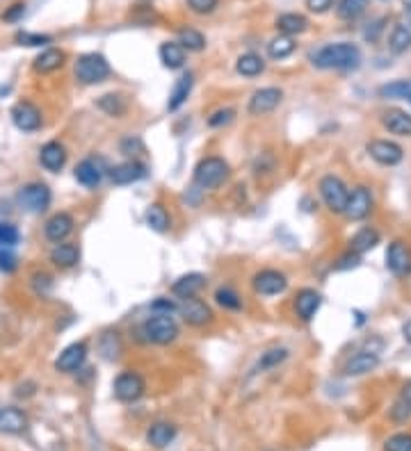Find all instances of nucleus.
<instances>
[{
    "instance_id": "30",
    "label": "nucleus",
    "mask_w": 411,
    "mask_h": 451,
    "mask_svg": "<svg viewBox=\"0 0 411 451\" xmlns=\"http://www.w3.org/2000/svg\"><path fill=\"white\" fill-rule=\"evenodd\" d=\"M388 48L395 55L407 53L411 48V18L400 21V23L393 26L391 35H388Z\"/></svg>"
},
{
    "instance_id": "49",
    "label": "nucleus",
    "mask_w": 411,
    "mask_h": 451,
    "mask_svg": "<svg viewBox=\"0 0 411 451\" xmlns=\"http://www.w3.org/2000/svg\"><path fill=\"white\" fill-rule=\"evenodd\" d=\"M411 415V406L400 397L395 403H393V408H391V420H395V422H405L407 417Z\"/></svg>"
},
{
    "instance_id": "47",
    "label": "nucleus",
    "mask_w": 411,
    "mask_h": 451,
    "mask_svg": "<svg viewBox=\"0 0 411 451\" xmlns=\"http://www.w3.org/2000/svg\"><path fill=\"white\" fill-rule=\"evenodd\" d=\"M218 3L220 0H188V7L194 14H210V12H215Z\"/></svg>"
},
{
    "instance_id": "3",
    "label": "nucleus",
    "mask_w": 411,
    "mask_h": 451,
    "mask_svg": "<svg viewBox=\"0 0 411 451\" xmlns=\"http://www.w3.org/2000/svg\"><path fill=\"white\" fill-rule=\"evenodd\" d=\"M142 333L146 335V342L165 347V344H171L178 337V324L174 322V317L171 315L156 313L154 317H149L144 322Z\"/></svg>"
},
{
    "instance_id": "48",
    "label": "nucleus",
    "mask_w": 411,
    "mask_h": 451,
    "mask_svg": "<svg viewBox=\"0 0 411 451\" xmlns=\"http://www.w3.org/2000/svg\"><path fill=\"white\" fill-rule=\"evenodd\" d=\"M16 267H18V260H16V256L9 249H5V251H0V271L3 273H12V271H16Z\"/></svg>"
},
{
    "instance_id": "56",
    "label": "nucleus",
    "mask_w": 411,
    "mask_h": 451,
    "mask_svg": "<svg viewBox=\"0 0 411 451\" xmlns=\"http://www.w3.org/2000/svg\"><path fill=\"white\" fill-rule=\"evenodd\" d=\"M402 337H405L407 342L411 344V319H409V322H405V324H402Z\"/></svg>"
},
{
    "instance_id": "59",
    "label": "nucleus",
    "mask_w": 411,
    "mask_h": 451,
    "mask_svg": "<svg viewBox=\"0 0 411 451\" xmlns=\"http://www.w3.org/2000/svg\"><path fill=\"white\" fill-rule=\"evenodd\" d=\"M409 103H411V98H409Z\"/></svg>"
},
{
    "instance_id": "43",
    "label": "nucleus",
    "mask_w": 411,
    "mask_h": 451,
    "mask_svg": "<svg viewBox=\"0 0 411 451\" xmlns=\"http://www.w3.org/2000/svg\"><path fill=\"white\" fill-rule=\"evenodd\" d=\"M384 451H411V433H395L384 442Z\"/></svg>"
},
{
    "instance_id": "40",
    "label": "nucleus",
    "mask_w": 411,
    "mask_h": 451,
    "mask_svg": "<svg viewBox=\"0 0 411 451\" xmlns=\"http://www.w3.org/2000/svg\"><path fill=\"white\" fill-rule=\"evenodd\" d=\"M99 351L103 354V358L112 360L117 358L119 354H122V337H119V333H103L101 335V342H99Z\"/></svg>"
},
{
    "instance_id": "50",
    "label": "nucleus",
    "mask_w": 411,
    "mask_h": 451,
    "mask_svg": "<svg viewBox=\"0 0 411 451\" xmlns=\"http://www.w3.org/2000/svg\"><path fill=\"white\" fill-rule=\"evenodd\" d=\"M333 3H336V0H306V7L313 14H324L333 7Z\"/></svg>"
},
{
    "instance_id": "11",
    "label": "nucleus",
    "mask_w": 411,
    "mask_h": 451,
    "mask_svg": "<svg viewBox=\"0 0 411 451\" xmlns=\"http://www.w3.org/2000/svg\"><path fill=\"white\" fill-rule=\"evenodd\" d=\"M281 101H284V92H281L279 87H263V89H256L252 94L247 109H250V114L254 116H263V114L274 112L281 105Z\"/></svg>"
},
{
    "instance_id": "39",
    "label": "nucleus",
    "mask_w": 411,
    "mask_h": 451,
    "mask_svg": "<svg viewBox=\"0 0 411 451\" xmlns=\"http://www.w3.org/2000/svg\"><path fill=\"white\" fill-rule=\"evenodd\" d=\"M380 96L382 98H405L409 101L411 98V80H395L380 87Z\"/></svg>"
},
{
    "instance_id": "17",
    "label": "nucleus",
    "mask_w": 411,
    "mask_h": 451,
    "mask_svg": "<svg viewBox=\"0 0 411 451\" xmlns=\"http://www.w3.org/2000/svg\"><path fill=\"white\" fill-rule=\"evenodd\" d=\"M377 365H380V356L377 354H373V351H356L343 365V374L345 376H363V374H370Z\"/></svg>"
},
{
    "instance_id": "21",
    "label": "nucleus",
    "mask_w": 411,
    "mask_h": 451,
    "mask_svg": "<svg viewBox=\"0 0 411 451\" xmlns=\"http://www.w3.org/2000/svg\"><path fill=\"white\" fill-rule=\"evenodd\" d=\"M39 162L46 171L58 173L62 171L64 164H67V148H64L60 141H48V144H44L39 151Z\"/></svg>"
},
{
    "instance_id": "33",
    "label": "nucleus",
    "mask_w": 411,
    "mask_h": 451,
    "mask_svg": "<svg viewBox=\"0 0 411 451\" xmlns=\"http://www.w3.org/2000/svg\"><path fill=\"white\" fill-rule=\"evenodd\" d=\"M277 28H279L281 35L293 37V35H301V32L309 28V21H306V16H301V14L288 12V14H281L277 18Z\"/></svg>"
},
{
    "instance_id": "51",
    "label": "nucleus",
    "mask_w": 411,
    "mask_h": 451,
    "mask_svg": "<svg viewBox=\"0 0 411 451\" xmlns=\"http://www.w3.org/2000/svg\"><path fill=\"white\" fill-rule=\"evenodd\" d=\"M384 23H386V18H377L375 23H370V28H365L363 37H365L368 41H377V39H380L382 32H384Z\"/></svg>"
},
{
    "instance_id": "14",
    "label": "nucleus",
    "mask_w": 411,
    "mask_h": 451,
    "mask_svg": "<svg viewBox=\"0 0 411 451\" xmlns=\"http://www.w3.org/2000/svg\"><path fill=\"white\" fill-rule=\"evenodd\" d=\"M85 360H87V344L73 342L62 349V354L55 360V369L62 374H73L85 365Z\"/></svg>"
},
{
    "instance_id": "4",
    "label": "nucleus",
    "mask_w": 411,
    "mask_h": 451,
    "mask_svg": "<svg viewBox=\"0 0 411 451\" xmlns=\"http://www.w3.org/2000/svg\"><path fill=\"white\" fill-rule=\"evenodd\" d=\"M112 73L110 64L99 53H85L75 62V78L82 85H99Z\"/></svg>"
},
{
    "instance_id": "44",
    "label": "nucleus",
    "mask_w": 411,
    "mask_h": 451,
    "mask_svg": "<svg viewBox=\"0 0 411 451\" xmlns=\"http://www.w3.org/2000/svg\"><path fill=\"white\" fill-rule=\"evenodd\" d=\"M16 41L21 43V46H46V43H50V37L48 35H39V32H16Z\"/></svg>"
},
{
    "instance_id": "9",
    "label": "nucleus",
    "mask_w": 411,
    "mask_h": 451,
    "mask_svg": "<svg viewBox=\"0 0 411 451\" xmlns=\"http://www.w3.org/2000/svg\"><path fill=\"white\" fill-rule=\"evenodd\" d=\"M373 192L368 190L365 185H356L354 190L350 192V199H348V207H345V217L350 219V222H363V219L373 212Z\"/></svg>"
},
{
    "instance_id": "8",
    "label": "nucleus",
    "mask_w": 411,
    "mask_h": 451,
    "mask_svg": "<svg viewBox=\"0 0 411 451\" xmlns=\"http://www.w3.org/2000/svg\"><path fill=\"white\" fill-rule=\"evenodd\" d=\"M368 156H370L377 164H382V167H395V164L402 162L405 158V151L400 144L391 139H373L368 141Z\"/></svg>"
},
{
    "instance_id": "28",
    "label": "nucleus",
    "mask_w": 411,
    "mask_h": 451,
    "mask_svg": "<svg viewBox=\"0 0 411 451\" xmlns=\"http://www.w3.org/2000/svg\"><path fill=\"white\" fill-rule=\"evenodd\" d=\"M158 55H160V62H162V67H165V69L176 71V69L183 67V64H186V48H183L178 41H165L160 46Z\"/></svg>"
},
{
    "instance_id": "26",
    "label": "nucleus",
    "mask_w": 411,
    "mask_h": 451,
    "mask_svg": "<svg viewBox=\"0 0 411 451\" xmlns=\"http://www.w3.org/2000/svg\"><path fill=\"white\" fill-rule=\"evenodd\" d=\"M174 438H176V426L169 422H156L146 431V442L156 449H165L167 445L174 442Z\"/></svg>"
},
{
    "instance_id": "58",
    "label": "nucleus",
    "mask_w": 411,
    "mask_h": 451,
    "mask_svg": "<svg viewBox=\"0 0 411 451\" xmlns=\"http://www.w3.org/2000/svg\"><path fill=\"white\" fill-rule=\"evenodd\" d=\"M0 249H3V244H0Z\"/></svg>"
},
{
    "instance_id": "55",
    "label": "nucleus",
    "mask_w": 411,
    "mask_h": 451,
    "mask_svg": "<svg viewBox=\"0 0 411 451\" xmlns=\"http://www.w3.org/2000/svg\"><path fill=\"white\" fill-rule=\"evenodd\" d=\"M400 397H402V399L411 406V381L405 383V388H402V392H400Z\"/></svg>"
},
{
    "instance_id": "34",
    "label": "nucleus",
    "mask_w": 411,
    "mask_h": 451,
    "mask_svg": "<svg viewBox=\"0 0 411 451\" xmlns=\"http://www.w3.org/2000/svg\"><path fill=\"white\" fill-rule=\"evenodd\" d=\"M144 219H146L149 228L156 230V233H167L169 226H171V219H169L167 210H165V207H162L160 203H151V205L146 207Z\"/></svg>"
},
{
    "instance_id": "15",
    "label": "nucleus",
    "mask_w": 411,
    "mask_h": 451,
    "mask_svg": "<svg viewBox=\"0 0 411 451\" xmlns=\"http://www.w3.org/2000/svg\"><path fill=\"white\" fill-rule=\"evenodd\" d=\"M12 121L18 130H23V133H35V130L41 128V112L37 105L21 101L12 107Z\"/></svg>"
},
{
    "instance_id": "24",
    "label": "nucleus",
    "mask_w": 411,
    "mask_h": 451,
    "mask_svg": "<svg viewBox=\"0 0 411 451\" xmlns=\"http://www.w3.org/2000/svg\"><path fill=\"white\" fill-rule=\"evenodd\" d=\"M206 288V276L203 273H186V276H181L174 285H171V292L181 299H192V296H197L201 290Z\"/></svg>"
},
{
    "instance_id": "22",
    "label": "nucleus",
    "mask_w": 411,
    "mask_h": 451,
    "mask_svg": "<svg viewBox=\"0 0 411 451\" xmlns=\"http://www.w3.org/2000/svg\"><path fill=\"white\" fill-rule=\"evenodd\" d=\"M382 126L388 130L391 135L397 137H411V114H407L405 109H386L382 114Z\"/></svg>"
},
{
    "instance_id": "41",
    "label": "nucleus",
    "mask_w": 411,
    "mask_h": 451,
    "mask_svg": "<svg viewBox=\"0 0 411 451\" xmlns=\"http://www.w3.org/2000/svg\"><path fill=\"white\" fill-rule=\"evenodd\" d=\"M286 358H288V349H269V351H265V354L261 356V360H258L256 369H261V371H265V369H274V367H279Z\"/></svg>"
},
{
    "instance_id": "23",
    "label": "nucleus",
    "mask_w": 411,
    "mask_h": 451,
    "mask_svg": "<svg viewBox=\"0 0 411 451\" xmlns=\"http://www.w3.org/2000/svg\"><path fill=\"white\" fill-rule=\"evenodd\" d=\"M26 428H28V417L23 411L12 408V406L0 411V433L18 435V433H23Z\"/></svg>"
},
{
    "instance_id": "54",
    "label": "nucleus",
    "mask_w": 411,
    "mask_h": 451,
    "mask_svg": "<svg viewBox=\"0 0 411 451\" xmlns=\"http://www.w3.org/2000/svg\"><path fill=\"white\" fill-rule=\"evenodd\" d=\"M176 308H178V305H176L174 301H167V299H162V296H160V299H158V301H154V305H151V310L169 315V313H174Z\"/></svg>"
},
{
    "instance_id": "7",
    "label": "nucleus",
    "mask_w": 411,
    "mask_h": 451,
    "mask_svg": "<svg viewBox=\"0 0 411 451\" xmlns=\"http://www.w3.org/2000/svg\"><path fill=\"white\" fill-rule=\"evenodd\" d=\"M112 390H114V397L124 403H133L144 394L146 385L144 379L139 376L137 371H122L112 383Z\"/></svg>"
},
{
    "instance_id": "12",
    "label": "nucleus",
    "mask_w": 411,
    "mask_h": 451,
    "mask_svg": "<svg viewBox=\"0 0 411 451\" xmlns=\"http://www.w3.org/2000/svg\"><path fill=\"white\" fill-rule=\"evenodd\" d=\"M254 292L261 294V296H277V294H284L286 288H288V278L284 276L281 271L277 269H263L258 271L254 281Z\"/></svg>"
},
{
    "instance_id": "53",
    "label": "nucleus",
    "mask_w": 411,
    "mask_h": 451,
    "mask_svg": "<svg viewBox=\"0 0 411 451\" xmlns=\"http://www.w3.org/2000/svg\"><path fill=\"white\" fill-rule=\"evenodd\" d=\"M361 262V256L359 253H354V251H350L348 256H343L341 260H338V265H336V269H350V267H356Z\"/></svg>"
},
{
    "instance_id": "25",
    "label": "nucleus",
    "mask_w": 411,
    "mask_h": 451,
    "mask_svg": "<svg viewBox=\"0 0 411 451\" xmlns=\"http://www.w3.org/2000/svg\"><path fill=\"white\" fill-rule=\"evenodd\" d=\"M192 87H194V75L192 73H183L181 78L176 80L174 89L169 94V101H167V109L169 112H176L183 105H186L188 96L192 94Z\"/></svg>"
},
{
    "instance_id": "38",
    "label": "nucleus",
    "mask_w": 411,
    "mask_h": 451,
    "mask_svg": "<svg viewBox=\"0 0 411 451\" xmlns=\"http://www.w3.org/2000/svg\"><path fill=\"white\" fill-rule=\"evenodd\" d=\"M99 109H103L105 114H110V116H122L126 109H128V105H126V101L122 96H117V94H105V96H101L99 98Z\"/></svg>"
},
{
    "instance_id": "1",
    "label": "nucleus",
    "mask_w": 411,
    "mask_h": 451,
    "mask_svg": "<svg viewBox=\"0 0 411 451\" xmlns=\"http://www.w3.org/2000/svg\"><path fill=\"white\" fill-rule=\"evenodd\" d=\"M313 64L318 69L327 71H354L361 64V50L354 46V43L341 41V43H329V46H322L318 53H313Z\"/></svg>"
},
{
    "instance_id": "32",
    "label": "nucleus",
    "mask_w": 411,
    "mask_h": 451,
    "mask_svg": "<svg viewBox=\"0 0 411 451\" xmlns=\"http://www.w3.org/2000/svg\"><path fill=\"white\" fill-rule=\"evenodd\" d=\"M235 71L245 75V78H256V75H261L265 71V62L261 55H256V53H245L237 58L235 62Z\"/></svg>"
},
{
    "instance_id": "36",
    "label": "nucleus",
    "mask_w": 411,
    "mask_h": 451,
    "mask_svg": "<svg viewBox=\"0 0 411 451\" xmlns=\"http://www.w3.org/2000/svg\"><path fill=\"white\" fill-rule=\"evenodd\" d=\"M368 5H370V0H341L336 14L341 21H356L368 9Z\"/></svg>"
},
{
    "instance_id": "16",
    "label": "nucleus",
    "mask_w": 411,
    "mask_h": 451,
    "mask_svg": "<svg viewBox=\"0 0 411 451\" xmlns=\"http://www.w3.org/2000/svg\"><path fill=\"white\" fill-rule=\"evenodd\" d=\"M73 175H75V180H78L82 187L94 190V187H99V183L103 180V175H105L103 160H94V158L82 160L78 167L73 169Z\"/></svg>"
},
{
    "instance_id": "6",
    "label": "nucleus",
    "mask_w": 411,
    "mask_h": 451,
    "mask_svg": "<svg viewBox=\"0 0 411 451\" xmlns=\"http://www.w3.org/2000/svg\"><path fill=\"white\" fill-rule=\"evenodd\" d=\"M53 194L48 190V185L44 183H28L26 187H21V192L16 196L18 205L23 207L30 214H41L50 205Z\"/></svg>"
},
{
    "instance_id": "35",
    "label": "nucleus",
    "mask_w": 411,
    "mask_h": 451,
    "mask_svg": "<svg viewBox=\"0 0 411 451\" xmlns=\"http://www.w3.org/2000/svg\"><path fill=\"white\" fill-rule=\"evenodd\" d=\"M295 48H297V43H295L293 37L279 35V37H274L272 41L267 43V55L272 60H286V58H290V55L295 53Z\"/></svg>"
},
{
    "instance_id": "18",
    "label": "nucleus",
    "mask_w": 411,
    "mask_h": 451,
    "mask_svg": "<svg viewBox=\"0 0 411 451\" xmlns=\"http://www.w3.org/2000/svg\"><path fill=\"white\" fill-rule=\"evenodd\" d=\"M146 175V167L137 160H128L117 164V167L110 169V180L114 185H133L137 180H142Z\"/></svg>"
},
{
    "instance_id": "31",
    "label": "nucleus",
    "mask_w": 411,
    "mask_h": 451,
    "mask_svg": "<svg viewBox=\"0 0 411 451\" xmlns=\"http://www.w3.org/2000/svg\"><path fill=\"white\" fill-rule=\"evenodd\" d=\"M377 244H380V233H377V230L370 228V226H363V228H359V230H356V233L352 235V239H350V251L359 253V256H361V253L375 249Z\"/></svg>"
},
{
    "instance_id": "42",
    "label": "nucleus",
    "mask_w": 411,
    "mask_h": 451,
    "mask_svg": "<svg viewBox=\"0 0 411 451\" xmlns=\"http://www.w3.org/2000/svg\"><path fill=\"white\" fill-rule=\"evenodd\" d=\"M215 301H218L224 310H240L242 308V299L231 288H220L218 292H215Z\"/></svg>"
},
{
    "instance_id": "52",
    "label": "nucleus",
    "mask_w": 411,
    "mask_h": 451,
    "mask_svg": "<svg viewBox=\"0 0 411 451\" xmlns=\"http://www.w3.org/2000/svg\"><path fill=\"white\" fill-rule=\"evenodd\" d=\"M23 14H26V5H23V3H14V5L9 7L7 12L3 14V21H7V23H14V21H18Z\"/></svg>"
},
{
    "instance_id": "29",
    "label": "nucleus",
    "mask_w": 411,
    "mask_h": 451,
    "mask_svg": "<svg viewBox=\"0 0 411 451\" xmlns=\"http://www.w3.org/2000/svg\"><path fill=\"white\" fill-rule=\"evenodd\" d=\"M78 260H80V251L75 244L60 241V244H55L50 251V262L60 269H69L73 265H78Z\"/></svg>"
},
{
    "instance_id": "2",
    "label": "nucleus",
    "mask_w": 411,
    "mask_h": 451,
    "mask_svg": "<svg viewBox=\"0 0 411 451\" xmlns=\"http://www.w3.org/2000/svg\"><path fill=\"white\" fill-rule=\"evenodd\" d=\"M231 175L229 162L222 158H203L197 167H194V185L201 190H215V187L224 185Z\"/></svg>"
},
{
    "instance_id": "57",
    "label": "nucleus",
    "mask_w": 411,
    "mask_h": 451,
    "mask_svg": "<svg viewBox=\"0 0 411 451\" xmlns=\"http://www.w3.org/2000/svg\"><path fill=\"white\" fill-rule=\"evenodd\" d=\"M405 9L411 14V0H405Z\"/></svg>"
},
{
    "instance_id": "46",
    "label": "nucleus",
    "mask_w": 411,
    "mask_h": 451,
    "mask_svg": "<svg viewBox=\"0 0 411 451\" xmlns=\"http://www.w3.org/2000/svg\"><path fill=\"white\" fill-rule=\"evenodd\" d=\"M233 116H235V112H233L231 107L218 109V112H215V114L208 119V126H210V128H222V126H226V124H231Z\"/></svg>"
},
{
    "instance_id": "10",
    "label": "nucleus",
    "mask_w": 411,
    "mask_h": 451,
    "mask_svg": "<svg viewBox=\"0 0 411 451\" xmlns=\"http://www.w3.org/2000/svg\"><path fill=\"white\" fill-rule=\"evenodd\" d=\"M386 269L397 278H405L411 273V249L402 239H393L386 249Z\"/></svg>"
},
{
    "instance_id": "5",
    "label": "nucleus",
    "mask_w": 411,
    "mask_h": 451,
    "mask_svg": "<svg viewBox=\"0 0 411 451\" xmlns=\"http://www.w3.org/2000/svg\"><path fill=\"white\" fill-rule=\"evenodd\" d=\"M320 196H322V203L327 205V210L333 212V214H343L345 207H348V199H350V190L348 185H345L338 175H324V178H320Z\"/></svg>"
},
{
    "instance_id": "45",
    "label": "nucleus",
    "mask_w": 411,
    "mask_h": 451,
    "mask_svg": "<svg viewBox=\"0 0 411 451\" xmlns=\"http://www.w3.org/2000/svg\"><path fill=\"white\" fill-rule=\"evenodd\" d=\"M0 244L3 249H12L18 244V230L12 224H0Z\"/></svg>"
},
{
    "instance_id": "37",
    "label": "nucleus",
    "mask_w": 411,
    "mask_h": 451,
    "mask_svg": "<svg viewBox=\"0 0 411 451\" xmlns=\"http://www.w3.org/2000/svg\"><path fill=\"white\" fill-rule=\"evenodd\" d=\"M178 43L190 53H201L206 48V37L194 28H183L178 30Z\"/></svg>"
},
{
    "instance_id": "13",
    "label": "nucleus",
    "mask_w": 411,
    "mask_h": 451,
    "mask_svg": "<svg viewBox=\"0 0 411 451\" xmlns=\"http://www.w3.org/2000/svg\"><path fill=\"white\" fill-rule=\"evenodd\" d=\"M178 310H181L183 322H186L188 326L201 328V326L213 322V310L201 299H197V296H192V299H183Z\"/></svg>"
},
{
    "instance_id": "20",
    "label": "nucleus",
    "mask_w": 411,
    "mask_h": 451,
    "mask_svg": "<svg viewBox=\"0 0 411 451\" xmlns=\"http://www.w3.org/2000/svg\"><path fill=\"white\" fill-rule=\"evenodd\" d=\"M73 233V217L67 214V212H55L53 214L46 226H44V235L46 239L55 241V244H60V241H64L69 235Z\"/></svg>"
},
{
    "instance_id": "19",
    "label": "nucleus",
    "mask_w": 411,
    "mask_h": 451,
    "mask_svg": "<svg viewBox=\"0 0 411 451\" xmlns=\"http://www.w3.org/2000/svg\"><path fill=\"white\" fill-rule=\"evenodd\" d=\"M320 305H322L320 292L311 290V288L299 290L297 296H295V313L301 322H311V319L316 317V313L320 310Z\"/></svg>"
},
{
    "instance_id": "27",
    "label": "nucleus",
    "mask_w": 411,
    "mask_h": 451,
    "mask_svg": "<svg viewBox=\"0 0 411 451\" xmlns=\"http://www.w3.org/2000/svg\"><path fill=\"white\" fill-rule=\"evenodd\" d=\"M64 60H67V55H64V50L60 48H46L44 53H39L35 62H32V69H35L37 73H53L62 69Z\"/></svg>"
}]
</instances>
